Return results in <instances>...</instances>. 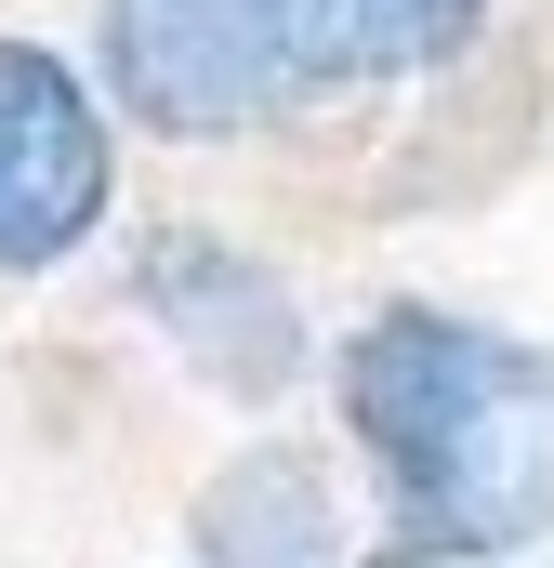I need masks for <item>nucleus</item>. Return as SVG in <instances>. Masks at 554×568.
I'll use <instances>...</instances> for the list:
<instances>
[{
  "label": "nucleus",
  "instance_id": "nucleus-1",
  "mask_svg": "<svg viewBox=\"0 0 554 568\" xmlns=\"http://www.w3.org/2000/svg\"><path fill=\"white\" fill-rule=\"evenodd\" d=\"M343 424L383 463L397 542L422 568H489L554 529V344L383 304L343 344Z\"/></svg>",
  "mask_w": 554,
  "mask_h": 568
},
{
  "label": "nucleus",
  "instance_id": "nucleus-3",
  "mask_svg": "<svg viewBox=\"0 0 554 568\" xmlns=\"http://www.w3.org/2000/svg\"><path fill=\"white\" fill-rule=\"evenodd\" d=\"M106 199H120V145L93 80L40 40H0V278L66 265L106 225Z\"/></svg>",
  "mask_w": 554,
  "mask_h": 568
},
{
  "label": "nucleus",
  "instance_id": "nucleus-6",
  "mask_svg": "<svg viewBox=\"0 0 554 568\" xmlns=\"http://www.w3.org/2000/svg\"><path fill=\"white\" fill-rule=\"evenodd\" d=\"M370 568H422V556H410V542H397V556H370Z\"/></svg>",
  "mask_w": 554,
  "mask_h": 568
},
{
  "label": "nucleus",
  "instance_id": "nucleus-4",
  "mask_svg": "<svg viewBox=\"0 0 554 568\" xmlns=\"http://www.w3.org/2000/svg\"><path fill=\"white\" fill-rule=\"evenodd\" d=\"M133 304L198 357V384L238 397V410H265V397L304 384V304H290V278H277L265 252L212 239V225H158L133 252Z\"/></svg>",
  "mask_w": 554,
  "mask_h": 568
},
{
  "label": "nucleus",
  "instance_id": "nucleus-2",
  "mask_svg": "<svg viewBox=\"0 0 554 568\" xmlns=\"http://www.w3.org/2000/svg\"><path fill=\"white\" fill-rule=\"evenodd\" d=\"M489 0H106V93L145 133H252L343 80H422Z\"/></svg>",
  "mask_w": 554,
  "mask_h": 568
},
{
  "label": "nucleus",
  "instance_id": "nucleus-5",
  "mask_svg": "<svg viewBox=\"0 0 554 568\" xmlns=\"http://www.w3.org/2000/svg\"><path fill=\"white\" fill-rule=\"evenodd\" d=\"M198 556L212 568H343L330 476H317L304 449H238V463L198 489Z\"/></svg>",
  "mask_w": 554,
  "mask_h": 568
}]
</instances>
